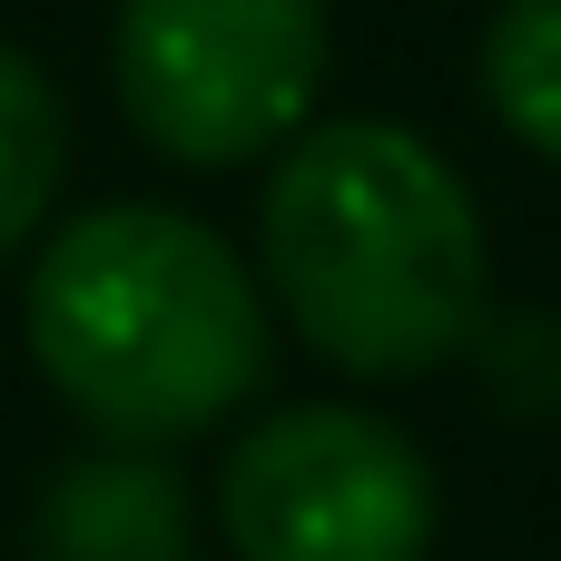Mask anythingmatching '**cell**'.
<instances>
[{
	"instance_id": "6da1fadb",
	"label": "cell",
	"mask_w": 561,
	"mask_h": 561,
	"mask_svg": "<svg viewBox=\"0 0 561 561\" xmlns=\"http://www.w3.org/2000/svg\"><path fill=\"white\" fill-rule=\"evenodd\" d=\"M256 266L286 325L365 385L454 365L493 316L483 207L454 158L394 118L286 138L256 207Z\"/></svg>"
},
{
	"instance_id": "7a4b0ae2",
	"label": "cell",
	"mask_w": 561,
	"mask_h": 561,
	"mask_svg": "<svg viewBox=\"0 0 561 561\" xmlns=\"http://www.w3.org/2000/svg\"><path fill=\"white\" fill-rule=\"evenodd\" d=\"M30 355L59 385V404L128 454L227 424L276 365L247 256L217 227L148 197L89 207L39 247Z\"/></svg>"
},
{
	"instance_id": "3957f363",
	"label": "cell",
	"mask_w": 561,
	"mask_h": 561,
	"mask_svg": "<svg viewBox=\"0 0 561 561\" xmlns=\"http://www.w3.org/2000/svg\"><path fill=\"white\" fill-rule=\"evenodd\" d=\"M108 69L158 158L247 168L316 118L325 0H118Z\"/></svg>"
},
{
	"instance_id": "277c9868",
	"label": "cell",
	"mask_w": 561,
	"mask_h": 561,
	"mask_svg": "<svg viewBox=\"0 0 561 561\" xmlns=\"http://www.w3.org/2000/svg\"><path fill=\"white\" fill-rule=\"evenodd\" d=\"M217 523L237 561H424L434 463L385 414L286 404L227 454Z\"/></svg>"
},
{
	"instance_id": "5b68a950",
	"label": "cell",
	"mask_w": 561,
	"mask_h": 561,
	"mask_svg": "<svg viewBox=\"0 0 561 561\" xmlns=\"http://www.w3.org/2000/svg\"><path fill=\"white\" fill-rule=\"evenodd\" d=\"M39 561H187V483L158 454H79L39 483L30 513Z\"/></svg>"
},
{
	"instance_id": "8992f818",
	"label": "cell",
	"mask_w": 561,
	"mask_h": 561,
	"mask_svg": "<svg viewBox=\"0 0 561 561\" xmlns=\"http://www.w3.org/2000/svg\"><path fill=\"white\" fill-rule=\"evenodd\" d=\"M59 168H69V108H59L49 69L0 39V266H10L20 237L49 217Z\"/></svg>"
},
{
	"instance_id": "52a82bcc",
	"label": "cell",
	"mask_w": 561,
	"mask_h": 561,
	"mask_svg": "<svg viewBox=\"0 0 561 561\" xmlns=\"http://www.w3.org/2000/svg\"><path fill=\"white\" fill-rule=\"evenodd\" d=\"M483 99L493 118L561 168V0H503L483 30Z\"/></svg>"
}]
</instances>
